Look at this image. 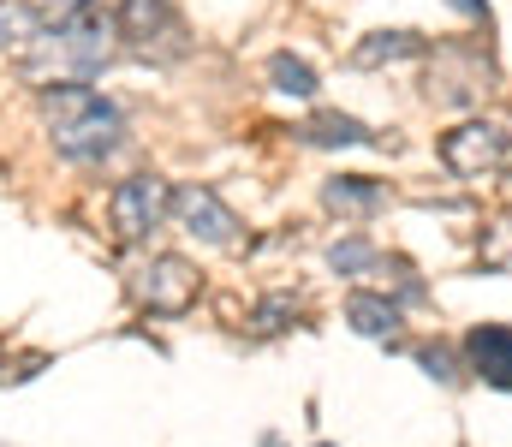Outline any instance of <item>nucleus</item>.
Segmentation results:
<instances>
[{"instance_id": "1", "label": "nucleus", "mask_w": 512, "mask_h": 447, "mask_svg": "<svg viewBox=\"0 0 512 447\" xmlns=\"http://www.w3.org/2000/svg\"><path fill=\"white\" fill-rule=\"evenodd\" d=\"M42 126L60 155L72 161H96L120 144V108L102 102V90L90 84H48L42 90Z\"/></svg>"}, {"instance_id": "2", "label": "nucleus", "mask_w": 512, "mask_h": 447, "mask_svg": "<svg viewBox=\"0 0 512 447\" xmlns=\"http://www.w3.org/2000/svg\"><path fill=\"white\" fill-rule=\"evenodd\" d=\"M30 72H54V78H66V84H78V78H90V72H102L108 60H114V24L108 18H96V12H78V18H66V24H54L30 54Z\"/></svg>"}, {"instance_id": "3", "label": "nucleus", "mask_w": 512, "mask_h": 447, "mask_svg": "<svg viewBox=\"0 0 512 447\" xmlns=\"http://www.w3.org/2000/svg\"><path fill=\"white\" fill-rule=\"evenodd\" d=\"M114 30L126 36L137 54H149V60H173V54H185V24H179L173 0H120Z\"/></svg>"}, {"instance_id": "4", "label": "nucleus", "mask_w": 512, "mask_h": 447, "mask_svg": "<svg viewBox=\"0 0 512 447\" xmlns=\"http://www.w3.org/2000/svg\"><path fill=\"white\" fill-rule=\"evenodd\" d=\"M507 155H512V138L495 120H465V126H453V132L441 138V161H447V173H459V179H483V173L507 167Z\"/></svg>"}, {"instance_id": "5", "label": "nucleus", "mask_w": 512, "mask_h": 447, "mask_svg": "<svg viewBox=\"0 0 512 447\" xmlns=\"http://www.w3.org/2000/svg\"><path fill=\"white\" fill-rule=\"evenodd\" d=\"M167 209H173V191L155 173H131V179L114 185V197H108V221H114L120 239H143L149 227H161Z\"/></svg>"}, {"instance_id": "6", "label": "nucleus", "mask_w": 512, "mask_h": 447, "mask_svg": "<svg viewBox=\"0 0 512 447\" xmlns=\"http://www.w3.org/2000/svg\"><path fill=\"white\" fill-rule=\"evenodd\" d=\"M137 298L155 310V316H185L197 304V269L185 257H155L137 281Z\"/></svg>"}, {"instance_id": "7", "label": "nucleus", "mask_w": 512, "mask_h": 447, "mask_svg": "<svg viewBox=\"0 0 512 447\" xmlns=\"http://www.w3.org/2000/svg\"><path fill=\"white\" fill-rule=\"evenodd\" d=\"M173 215H179V227L197 233L203 245H233V233H239L233 209H227L209 185H179V191H173Z\"/></svg>"}, {"instance_id": "8", "label": "nucleus", "mask_w": 512, "mask_h": 447, "mask_svg": "<svg viewBox=\"0 0 512 447\" xmlns=\"http://www.w3.org/2000/svg\"><path fill=\"white\" fill-rule=\"evenodd\" d=\"M465 358H471V370H477L489 388L512 394V328L507 322H483V328H471V334H465Z\"/></svg>"}, {"instance_id": "9", "label": "nucleus", "mask_w": 512, "mask_h": 447, "mask_svg": "<svg viewBox=\"0 0 512 447\" xmlns=\"http://www.w3.org/2000/svg\"><path fill=\"white\" fill-rule=\"evenodd\" d=\"M322 203H328V209H340V215H376V209L387 203V185L358 179V173H340V179H328V185H322Z\"/></svg>"}, {"instance_id": "10", "label": "nucleus", "mask_w": 512, "mask_h": 447, "mask_svg": "<svg viewBox=\"0 0 512 447\" xmlns=\"http://www.w3.org/2000/svg\"><path fill=\"white\" fill-rule=\"evenodd\" d=\"M48 36V24H42V6H30V0H0V48H36Z\"/></svg>"}, {"instance_id": "11", "label": "nucleus", "mask_w": 512, "mask_h": 447, "mask_svg": "<svg viewBox=\"0 0 512 447\" xmlns=\"http://www.w3.org/2000/svg\"><path fill=\"white\" fill-rule=\"evenodd\" d=\"M405 54H423V36L417 30H370L352 48V66H387V60H405Z\"/></svg>"}, {"instance_id": "12", "label": "nucleus", "mask_w": 512, "mask_h": 447, "mask_svg": "<svg viewBox=\"0 0 512 447\" xmlns=\"http://www.w3.org/2000/svg\"><path fill=\"white\" fill-rule=\"evenodd\" d=\"M346 322L358 334H370V340H387L399 328V304L393 298H376V293H352L346 298Z\"/></svg>"}, {"instance_id": "13", "label": "nucleus", "mask_w": 512, "mask_h": 447, "mask_svg": "<svg viewBox=\"0 0 512 447\" xmlns=\"http://www.w3.org/2000/svg\"><path fill=\"white\" fill-rule=\"evenodd\" d=\"M304 144H322V149H340V144H376V132L352 114H316L304 126Z\"/></svg>"}, {"instance_id": "14", "label": "nucleus", "mask_w": 512, "mask_h": 447, "mask_svg": "<svg viewBox=\"0 0 512 447\" xmlns=\"http://www.w3.org/2000/svg\"><path fill=\"white\" fill-rule=\"evenodd\" d=\"M268 78H274V90H286V96H316V72H310L298 54H274V60H268Z\"/></svg>"}, {"instance_id": "15", "label": "nucleus", "mask_w": 512, "mask_h": 447, "mask_svg": "<svg viewBox=\"0 0 512 447\" xmlns=\"http://www.w3.org/2000/svg\"><path fill=\"white\" fill-rule=\"evenodd\" d=\"M328 263H334L340 275H358V269H382L387 257L370 245V239H340V245L328 251Z\"/></svg>"}, {"instance_id": "16", "label": "nucleus", "mask_w": 512, "mask_h": 447, "mask_svg": "<svg viewBox=\"0 0 512 447\" xmlns=\"http://www.w3.org/2000/svg\"><path fill=\"white\" fill-rule=\"evenodd\" d=\"M298 310V298H286V293H274V298H262L256 304V328L262 334H274V328H286V316Z\"/></svg>"}, {"instance_id": "17", "label": "nucleus", "mask_w": 512, "mask_h": 447, "mask_svg": "<svg viewBox=\"0 0 512 447\" xmlns=\"http://www.w3.org/2000/svg\"><path fill=\"white\" fill-rule=\"evenodd\" d=\"M417 364H423L435 382H459V370H453V352H447V346H417Z\"/></svg>"}, {"instance_id": "18", "label": "nucleus", "mask_w": 512, "mask_h": 447, "mask_svg": "<svg viewBox=\"0 0 512 447\" xmlns=\"http://www.w3.org/2000/svg\"><path fill=\"white\" fill-rule=\"evenodd\" d=\"M54 12H66V18H78V12H90V0H48Z\"/></svg>"}]
</instances>
